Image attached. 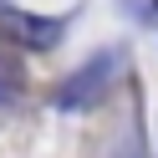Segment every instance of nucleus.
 Instances as JSON below:
<instances>
[{"label": "nucleus", "instance_id": "f257e3e1", "mask_svg": "<svg viewBox=\"0 0 158 158\" xmlns=\"http://www.w3.org/2000/svg\"><path fill=\"white\" fill-rule=\"evenodd\" d=\"M112 77H117V51H97L87 66H77V77H66V82H61L56 107H61V112H92V107L107 97Z\"/></svg>", "mask_w": 158, "mask_h": 158}, {"label": "nucleus", "instance_id": "f03ea898", "mask_svg": "<svg viewBox=\"0 0 158 158\" xmlns=\"http://www.w3.org/2000/svg\"><path fill=\"white\" fill-rule=\"evenodd\" d=\"M0 21H5V31L21 46H36V51H46V46L61 41V21L56 15H31V10H15V5L0 0Z\"/></svg>", "mask_w": 158, "mask_h": 158}, {"label": "nucleus", "instance_id": "7ed1b4c3", "mask_svg": "<svg viewBox=\"0 0 158 158\" xmlns=\"http://www.w3.org/2000/svg\"><path fill=\"white\" fill-rule=\"evenodd\" d=\"M15 97H21V82H15V72H5V66H0V107H10Z\"/></svg>", "mask_w": 158, "mask_h": 158}]
</instances>
